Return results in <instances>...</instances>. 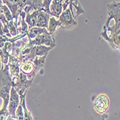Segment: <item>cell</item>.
Segmentation results:
<instances>
[{
	"instance_id": "2e32d148",
	"label": "cell",
	"mask_w": 120,
	"mask_h": 120,
	"mask_svg": "<svg viewBox=\"0 0 120 120\" xmlns=\"http://www.w3.org/2000/svg\"><path fill=\"white\" fill-rule=\"evenodd\" d=\"M69 1H70V4H71L76 10V13L75 15V18H77L79 15L84 13V9L81 5L79 0H69Z\"/></svg>"
},
{
	"instance_id": "ac0fdd59",
	"label": "cell",
	"mask_w": 120,
	"mask_h": 120,
	"mask_svg": "<svg viewBox=\"0 0 120 120\" xmlns=\"http://www.w3.org/2000/svg\"><path fill=\"white\" fill-rule=\"evenodd\" d=\"M15 119L17 120H23L25 119V116H24V110L22 106V105L20 104H19L16 112H15Z\"/></svg>"
},
{
	"instance_id": "ba28073f",
	"label": "cell",
	"mask_w": 120,
	"mask_h": 120,
	"mask_svg": "<svg viewBox=\"0 0 120 120\" xmlns=\"http://www.w3.org/2000/svg\"><path fill=\"white\" fill-rule=\"evenodd\" d=\"M28 42H29V40H28V38L27 37V35L22 38L18 39V40H15V42H13L12 52H11L10 55L12 56L13 57L19 58V53H20L22 49Z\"/></svg>"
},
{
	"instance_id": "ffe728a7",
	"label": "cell",
	"mask_w": 120,
	"mask_h": 120,
	"mask_svg": "<svg viewBox=\"0 0 120 120\" xmlns=\"http://www.w3.org/2000/svg\"><path fill=\"white\" fill-rule=\"evenodd\" d=\"M52 0H42V10L50 14V5Z\"/></svg>"
},
{
	"instance_id": "8992f818",
	"label": "cell",
	"mask_w": 120,
	"mask_h": 120,
	"mask_svg": "<svg viewBox=\"0 0 120 120\" xmlns=\"http://www.w3.org/2000/svg\"><path fill=\"white\" fill-rule=\"evenodd\" d=\"M94 108L97 114L104 116L108 112L110 106V100L109 96L106 94H101L98 95L94 100Z\"/></svg>"
},
{
	"instance_id": "30bf717a",
	"label": "cell",
	"mask_w": 120,
	"mask_h": 120,
	"mask_svg": "<svg viewBox=\"0 0 120 120\" xmlns=\"http://www.w3.org/2000/svg\"><path fill=\"white\" fill-rule=\"evenodd\" d=\"M63 12V5L61 0H52L50 5V15L58 19Z\"/></svg>"
},
{
	"instance_id": "7402d4cb",
	"label": "cell",
	"mask_w": 120,
	"mask_h": 120,
	"mask_svg": "<svg viewBox=\"0 0 120 120\" xmlns=\"http://www.w3.org/2000/svg\"><path fill=\"white\" fill-rule=\"evenodd\" d=\"M2 0H0V14H1V7L2 5Z\"/></svg>"
},
{
	"instance_id": "9a60e30c",
	"label": "cell",
	"mask_w": 120,
	"mask_h": 120,
	"mask_svg": "<svg viewBox=\"0 0 120 120\" xmlns=\"http://www.w3.org/2000/svg\"><path fill=\"white\" fill-rule=\"evenodd\" d=\"M27 92H25L24 94L22 96H19V104L22 105L24 110V116H25V119L27 120H31V119H34L32 116L31 115L30 112L27 110V109L26 107V104H25V97H26Z\"/></svg>"
},
{
	"instance_id": "44dd1931",
	"label": "cell",
	"mask_w": 120,
	"mask_h": 120,
	"mask_svg": "<svg viewBox=\"0 0 120 120\" xmlns=\"http://www.w3.org/2000/svg\"><path fill=\"white\" fill-rule=\"evenodd\" d=\"M42 0H32V6L34 8V9L42 10Z\"/></svg>"
},
{
	"instance_id": "d6986e66",
	"label": "cell",
	"mask_w": 120,
	"mask_h": 120,
	"mask_svg": "<svg viewBox=\"0 0 120 120\" xmlns=\"http://www.w3.org/2000/svg\"><path fill=\"white\" fill-rule=\"evenodd\" d=\"M9 55L10 54H7L2 48H0V60L2 61V66L8 63Z\"/></svg>"
},
{
	"instance_id": "3957f363",
	"label": "cell",
	"mask_w": 120,
	"mask_h": 120,
	"mask_svg": "<svg viewBox=\"0 0 120 120\" xmlns=\"http://www.w3.org/2000/svg\"><path fill=\"white\" fill-rule=\"evenodd\" d=\"M68 7H67L66 9L63 11L58 17V20L60 22V27L67 30H72L78 25L76 18L73 14V7L71 4H69Z\"/></svg>"
},
{
	"instance_id": "6da1fadb",
	"label": "cell",
	"mask_w": 120,
	"mask_h": 120,
	"mask_svg": "<svg viewBox=\"0 0 120 120\" xmlns=\"http://www.w3.org/2000/svg\"><path fill=\"white\" fill-rule=\"evenodd\" d=\"M12 87V76L9 71L8 64L4 65L0 70V98L3 104L0 108V120H5L9 116L7 106L9 99L10 90Z\"/></svg>"
},
{
	"instance_id": "8fae6325",
	"label": "cell",
	"mask_w": 120,
	"mask_h": 120,
	"mask_svg": "<svg viewBox=\"0 0 120 120\" xmlns=\"http://www.w3.org/2000/svg\"><path fill=\"white\" fill-rule=\"evenodd\" d=\"M50 15L45 11L40 10L39 13L37 17V22H36V27H44L48 28L49 19H50Z\"/></svg>"
},
{
	"instance_id": "4fadbf2b",
	"label": "cell",
	"mask_w": 120,
	"mask_h": 120,
	"mask_svg": "<svg viewBox=\"0 0 120 120\" xmlns=\"http://www.w3.org/2000/svg\"><path fill=\"white\" fill-rule=\"evenodd\" d=\"M60 27V22L58 20V18L53 17V16H50V19H49V22H48V32L53 35L54 33L56 32V30Z\"/></svg>"
},
{
	"instance_id": "277c9868",
	"label": "cell",
	"mask_w": 120,
	"mask_h": 120,
	"mask_svg": "<svg viewBox=\"0 0 120 120\" xmlns=\"http://www.w3.org/2000/svg\"><path fill=\"white\" fill-rule=\"evenodd\" d=\"M32 81L28 80L26 74L22 72L19 73L17 77H12V86L19 96L24 94L32 85Z\"/></svg>"
},
{
	"instance_id": "7a4b0ae2",
	"label": "cell",
	"mask_w": 120,
	"mask_h": 120,
	"mask_svg": "<svg viewBox=\"0 0 120 120\" xmlns=\"http://www.w3.org/2000/svg\"><path fill=\"white\" fill-rule=\"evenodd\" d=\"M2 3L6 4L12 12L14 24L17 30L20 24L18 21L19 13L27 5L32 6V0H2Z\"/></svg>"
},
{
	"instance_id": "5bb4252c",
	"label": "cell",
	"mask_w": 120,
	"mask_h": 120,
	"mask_svg": "<svg viewBox=\"0 0 120 120\" xmlns=\"http://www.w3.org/2000/svg\"><path fill=\"white\" fill-rule=\"evenodd\" d=\"M45 30H47L46 28L44 27H33L30 29L28 30L27 34V37L28 38V40H32L34 39L36 36H38V35L41 34L42 32H44Z\"/></svg>"
},
{
	"instance_id": "7c38bea8",
	"label": "cell",
	"mask_w": 120,
	"mask_h": 120,
	"mask_svg": "<svg viewBox=\"0 0 120 120\" xmlns=\"http://www.w3.org/2000/svg\"><path fill=\"white\" fill-rule=\"evenodd\" d=\"M40 9H34L32 12H29L27 11L25 12L26 15H25V22L28 25V30L35 27L36 26V22H37V17L39 13V11Z\"/></svg>"
},
{
	"instance_id": "5b68a950",
	"label": "cell",
	"mask_w": 120,
	"mask_h": 120,
	"mask_svg": "<svg viewBox=\"0 0 120 120\" xmlns=\"http://www.w3.org/2000/svg\"><path fill=\"white\" fill-rule=\"evenodd\" d=\"M28 45H44L48 47H56V40L53 35H50L48 30H45L41 34L36 36L34 39L30 40Z\"/></svg>"
},
{
	"instance_id": "52a82bcc",
	"label": "cell",
	"mask_w": 120,
	"mask_h": 120,
	"mask_svg": "<svg viewBox=\"0 0 120 120\" xmlns=\"http://www.w3.org/2000/svg\"><path fill=\"white\" fill-rule=\"evenodd\" d=\"M19 104V95L12 86L10 90L9 94V99L7 106V109L9 112V116L7 119H15V112Z\"/></svg>"
},
{
	"instance_id": "9c48e42d",
	"label": "cell",
	"mask_w": 120,
	"mask_h": 120,
	"mask_svg": "<svg viewBox=\"0 0 120 120\" xmlns=\"http://www.w3.org/2000/svg\"><path fill=\"white\" fill-rule=\"evenodd\" d=\"M8 66L10 74L12 77H17L20 73V60L19 58L13 57L12 56L9 55Z\"/></svg>"
},
{
	"instance_id": "e0dca14e",
	"label": "cell",
	"mask_w": 120,
	"mask_h": 120,
	"mask_svg": "<svg viewBox=\"0 0 120 120\" xmlns=\"http://www.w3.org/2000/svg\"><path fill=\"white\" fill-rule=\"evenodd\" d=\"M1 12L4 15V17H6L7 21L13 20V17H12V12H11L10 9H9V7L6 4H2V5L1 7Z\"/></svg>"
}]
</instances>
